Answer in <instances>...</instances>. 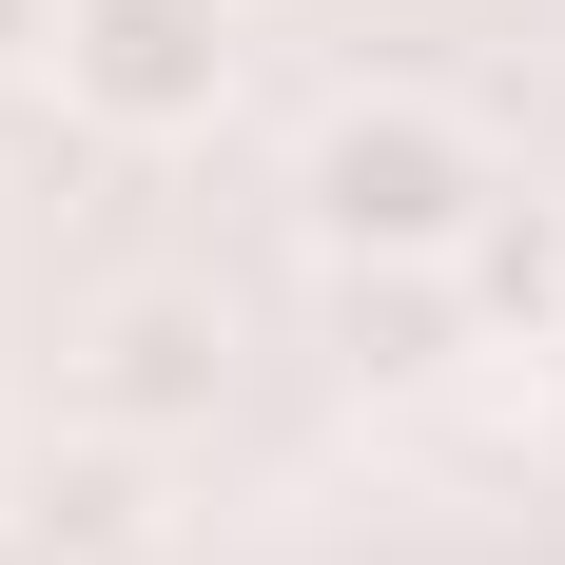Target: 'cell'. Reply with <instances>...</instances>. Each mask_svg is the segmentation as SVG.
Instances as JSON below:
<instances>
[{"mask_svg": "<svg viewBox=\"0 0 565 565\" xmlns=\"http://www.w3.org/2000/svg\"><path fill=\"white\" fill-rule=\"evenodd\" d=\"M292 195H312L332 254H468L508 175H488V137H468L449 98H332L312 157H292Z\"/></svg>", "mask_w": 565, "mask_h": 565, "instance_id": "1", "label": "cell"}, {"mask_svg": "<svg viewBox=\"0 0 565 565\" xmlns=\"http://www.w3.org/2000/svg\"><path fill=\"white\" fill-rule=\"evenodd\" d=\"M58 98L98 137H195L234 98V0H58Z\"/></svg>", "mask_w": 565, "mask_h": 565, "instance_id": "2", "label": "cell"}, {"mask_svg": "<svg viewBox=\"0 0 565 565\" xmlns=\"http://www.w3.org/2000/svg\"><path fill=\"white\" fill-rule=\"evenodd\" d=\"M234 391V332H215V292H117L98 351H78V409H98L117 449H157V429H215Z\"/></svg>", "mask_w": 565, "mask_h": 565, "instance_id": "3", "label": "cell"}, {"mask_svg": "<svg viewBox=\"0 0 565 565\" xmlns=\"http://www.w3.org/2000/svg\"><path fill=\"white\" fill-rule=\"evenodd\" d=\"M20 546H40V565H117V546H137V449H117V429L58 449L40 488H20Z\"/></svg>", "mask_w": 565, "mask_h": 565, "instance_id": "4", "label": "cell"}, {"mask_svg": "<svg viewBox=\"0 0 565 565\" xmlns=\"http://www.w3.org/2000/svg\"><path fill=\"white\" fill-rule=\"evenodd\" d=\"M468 292H488V312H508V332L546 351V332H565V234H546V215H508V195H488V234H468Z\"/></svg>", "mask_w": 565, "mask_h": 565, "instance_id": "5", "label": "cell"}, {"mask_svg": "<svg viewBox=\"0 0 565 565\" xmlns=\"http://www.w3.org/2000/svg\"><path fill=\"white\" fill-rule=\"evenodd\" d=\"M20 58H58V0H0V78H20Z\"/></svg>", "mask_w": 565, "mask_h": 565, "instance_id": "6", "label": "cell"}, {"mask_svg": "<svg viewBox=\"0 0 565 565\" xmlns=\"http://www.w3.org/2000/svg\"><path fill=\"white\" fill-rule=\"evenodd\" d=\"M546 409H565V332H546Z\"/></svg>", "mask_w": 565, "mask_h": 565, "instance_id": "7", "label": "cell"}]
</instances>
